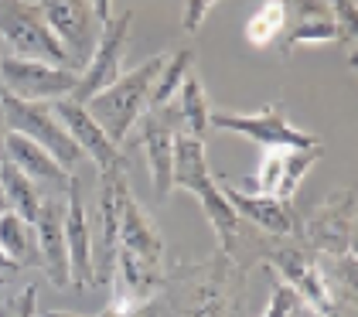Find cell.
I'll list each match as a JSON object with an SVG mask.
<instances>
[{
  "mask_svg": "<svg viewBox=\"0 0 358 317\" xmlns=\"http://www.w3.org/2000/svg\"><path fill=\"white\" fill-rule=\"evenodd\" d=\"M225 202L239 215V222H249L252 229H259L266 239H301V211L290 202H276L266 195H249L239 191L236 185H222Z\"/></svg>",
  "mask_w": 358,
  "mask_h": 317,
  "instance_id": "obj_13",
  "label": "cell"
},
{
  "mask_svg": "<svg viewBox=\"0 0 358 317\" xmlns=\"http://www.w3.org/2000/svg\"><path fill=\"white\" fill-rule=\"evenodd\" d=\"M3 140H7V123H3V109H0V164H3Z\"/></svg>",
  "mask_w": 358,
  "mask_h": 317,
  "instance_id": "obj_33",
  "label": "cell"
},
{
  "mask_svg": "<svg viewBox=\"0 0 358 317\" xmlns=\"http://www.w3.org/2000/svg\"><path fill=\"white\" fill-rule=\"evenodd\" d=\"M192 65H194V52H192V48H181V52L171 55V58L164 62V69L157 72L154 85H150V99H147V109H157V106L174 103V96H178V89H181L185 76L192 72Z\"/></svg>",
  "mask_w": 358,
  "mask_h": 317,
  "instance_id": "obj_25",
  "label": "cell"
},
{
  "mask_svg": "<svg viewBox=\"0 0 358 317\" xmlns=\"http://www.w3.org/2000/svg\"><path fill=\"white\" fill-rule=\"evenodd\" d=\"M52 113H55L58 123L65 127V133L72 136V143L83 150V157H89L99 167V174H106L116 164H123L120 147L103 133V127L89 116V109H85L83 103H76V99H58V103L52 106Z\"/></svg>",
  "mask_w": 358,
  "mask_h": 317,
  "instance_id": "obj_16",
  "label": "cell"
},
{
  "mask_svg": "<svg viewBox=\"0 0 358 317\" xmlns=\"http://www.w3.org/2000/svg\"><path fill=\"white\" fill-rule=\"evenodd\" d=\"M185 130L178 106L167 103L157 109H147L140 116L137 140L147 150V164H150V181H154V195L157 202H164L171 195V160H174V136Z\"/></svg>",
  "mask_w": 358,
  "mask_h": 317,
  "instance_id": "obj_12",
  "label": "cell"
},
{
  "mask_svg": "<svg viewBox=\"0 0 358 317\" xmlns=\"http://www.w3.org/2000/svg\"><path fill=\"white\" fill-rule=\"evenodd\" d=\"M134 24V10L123 7L120 14H110L103 24H99V38H96V48L89 55L85 69L79 72V85L69 99L76 103H89L92 96H99L103 89H110L113 82L120 79V69H123V52H127V34Z\"/></svg>",
  "mask_w": 358,
  "mask_h": 317,
  "instance_id": "obj_10",
  "label": "cell"
},
{
  "mask_svg": "<svg viewBox=\"0 0 358 317\" xmlns=\"http://www.w3.org/2000/svg\"><path fill=\"white\" fill-rule=\"evenodd\" d=\"M116 256L134 260L147 269H164V236L157 229V222L140 209V202L130 195L127 185V171H120L116 178Z\"/></svg>",
  "mask_w": 358,
  "mask_h": 317,
  "instance_id": "obj_9",
  "label": "cell"
},
{
  "mask_svg": "<svg viewBox=\"0 0 358 317\" xmlns=\"http://www.w3.org/2000/svg\"><path fill=\"white\" fill-rule=\"evenodd\" d=\"M174 106H178V116L185 123V133H192L198 140H205L208 133V99H205V89H201V79L194 76V69L185 76L178 96H174Z\"/></svg>",
  "mask_w": 358,
  "mask_h": 317,
  "instance_id": "obj_23",
  "label": "cell"
},
{
  "mask_svg": "<svg viewBox=\"0 0 358 317\" xmlns=\"http://www.w3.org/2000/svg\"><path fill=\"white\" fill-rule=\"evenodd\" d=\"M167 304L164 297H150V300H123V297H110V304L96 317H164Z\"/></svg>",
  "mask_w": 358,
  "mask_h": 317,
  "instance_id": "obj_27",
  "label": "cell"
},
{
  "mask_svg": "<svg viewBox=\"0 0 358 317\" xmlns=\"http://www.w3.org/2000/svg\"><path fill=\"white\" fill-rule=\"evenodd\" d=\"M38 317H83V314H72V311H48V314H38Z\"/></svg>",
  "mask_w": 358,
  "mask_h": 317,
  "instance_id": "obj_34",
  "label": "cell"
},
{
  "mask_svg": "<svg viewBox=\"0 0 358 317\" xmlns=\"http://www.w3.org/2000/svg\"><path fill=\"white\" fill-rule=\"evenodd\" d=\"M212 7H215L212 0H188V3H181V10H185V14H181V27H185L188 34H194Z\"/></svg>",
  "mask_w": 358,
  "mask_h": 317,
  "instance_id": "obj_30",
  "label": "cell"
},
{
  "mask_svg": "<svg viewBox=\"0 0 358 317\" xmlns=\"http://www.w3.org/2000/svg\"><path fill=\"white\" fill-rule=\"evenodd\" d=\"M0 58H3V52H0Z\"/></svg>",
  "mask_w": 358,
  "mask_h": 317,
  "instance_id": "obj_37",
  "label": "cell"
},
{
  "mask_svg": "<svg viewBox=\"0 0 358 317\" xmlns=\"http://www.w3.org/2000/svg\"><path fill=\"white\" fill-rule=\"evenodd\" d=\"M164 55L147 58L143 65L130 69L127 76L113 82L110 89H103L99 96H92L85 109L89 116L103 127V133L110 136L116 147H123V140L130 136V130L140 123V116L147 113V99H150V85L157 79V72L164 69Z\"/></svg>",
  "mask_w": 358,
  "mask_h": 317,
  "instance_id": "obj_3",
  "label": "cell"
},
{
  "mask_svg": "<svg viewBox=\"0 0 358 317\" xmlns=\"http://www.w3.org/2000/svg\"><path fill=\"white\" fill-rule=\"evenodd\" d=\"M3 211H10V205H7V195H3V188H0V215Z\"/></svg>",
  "mask_w": 358,
  "mask_h": 317,
  "instance_id": "obj_35",
  "label": "cell"
},
{
  "mask_svg": "<svg viewBox=\"0 0 358 317\" xmlns=\"http://www.w3.org/2000/svg\"><path fill=\"white\" fill-rule=\"evenodd\" d=\"M3 160L14 164L28 181H34V185H55V188H65V191H69L72 174H69L52 154H45L34 140L21 136V133L7 130V140H3Z\"/></svg>",
  "mask_w": 358,
  "mask_h": 317,
  "instance_id": "obj_20",
  "label": "cell"
},
{
  "mask_svg": "<svg viewBox=\"0 0 358 317\" xmlns=\"http://www.w3.org/2000/svg\"><path fill=\"white\" fill-rule=\"evenodd\" d=\"M79 85L76 69H58L45 62H31V58H14L3 55L0 58V89L21 103H48V99H69Z\"/></svg>",
  "mask_w": 358,
  "mask_h": 317,
  "instance_id": "obj_11",
  "label": "cell"
},
{
  "mask_svg": "<svg viewBox=\"0 0 358 317\" xmlns=\"http://www.w3.org/2000/svg\"><path fill=\"white\" fill-rule=\"evenodd\" d=\"M10 273H17V266L10 263V260L3 256V249H0V276H10Z\"/></svg>",
  "mask_w": 358,
  "mask_h": 317,
  "instance_id": "obj_32",
  "label": "cell"
},
{
  "mask_svg": "<svg viewBox=\"0 0 358 317\" xmlns=\"http://www.w3.org/2000/svg\"><path fill=\"white\" fill-rule=\"evenodd\" d=\"M14 304H17V293L14 297H0V317H14Z\"/></svg>",
  "mask_w": 358,
  "mask_h": 317,
  "instance_id": "obj_31",
  "label": "cell"
},
{
  "mask_svg": "<svg viewBox=\"0 0 358 317\" xmlns=\"http://www.w3.org/2000/svg\"><path fill=\"white\" fill-rule=\"evenodd\" d=\"M301 21L297 27L287 31V38L280 41V55H294L301 45H321V41H338L334 17H331L328 3H301Z\"/></svg>",
  "mask_w": 358,
  "mask_h": 317,
  "instance_id": "obj_21",
  "label": "cell"
},
{
  "mask_svg": "<svg viewBox=\"0 0 358 317\" xmlns=\"http://www.w3.org/2000/svg\"><path fill=\"white\" fill-rule=\"evenodd\" d=\"M331 7V17H334V31H338V45L348 48V62L355 65V55H352V45H355V14H358V3L352 0H334L328 3Z\"/></svg>",
  "mask_w": 358,
  "mask_h": 317,
  "instance_id": "obj_28",
  "label": "cell"
},
{
  "mask_svg": "<svg viewBox=\"0 0 358 317\" xmlns=\"http://www.w3.org/2000/svg\"><path fill=\"white\" fill-rule=\"evenodd\" d=\"M0 249L17 269L24 266H41V249H38V232L24 218H17L14 211L0 215Z\"/></svg>",
  "mask_w": 358,
  "mask_h": 317,
  "instance_id": "obj_22",
  "label": "cell"
},
{
  "mask_svg": "<svg viewBox=\"0 0 358 317\" xmlns=\"http://www.w3.org/2000/svg\"><path fill=\"white\" fill-rule=\"evenodd\" d=\"M0 109H3L7 130L34 140L45 154H52V157L72 174V167L83 160V150L72 143V136H69L65 127L55 120L52 106L48 103H21V99H14V96H7V92L0 89Z\"/></svg>",
  "mask_w": 358,
  "mask_h": 317,
  "instance_id": "obj_8",
  "label": "cell"
},
{
  "mask_svg": "<svg viewBox=\"0 0 358 317\" xmlns=\"http://www.w3.org/2000/svg\"><path fill=\"white\" fill-rule=\"evenodd\" d=\"M301 242L314 256H355V191L338 188L301 222Z\"/></svg>",
  "mask_w": 358,
  "mask_h": 317,
  "instance_id": "obj_6",
  "label": "cell"
},
{
  "mask_svg": "<svg viewBox=\"0 0 358 317\" xmlns=\"http://www.w3.org/2000/svg\"><path fill=\"white\" fill-rule=\"evenodd\" d=\"M34 232L41 249V269L48 273L55 290H69L72 280H69V246H65V202H58L55 195L41 198Z\"/></svg>",
  "mask_w": 358,
  "mask_h": 317,
  "instance_id": "obj_17",
  "label": "cell"
},
{
  "mask_svg": "<svg viewBox=\"0 0 358 317\" xmlns=\"http://www.w3.org/2000/svg\"><path fill=\"white\" fill-rule=\"evenodd\" d=\"M3 283H7V276H0V287H3Z\"/></svg>",
  "mask_w": 358,
  "mask_h": 317,
  "instance_id": "obj_36",
  "label": "cell"
},
{
  "mask_svg": "<svg viewBox=\"0 0 358 317\" xmlns=\"http://www.w3.org/2000/svg\"><path fill=\"white\" fill-rule=\"evenodd\" d=\"M283 24H287V3L270 0V3H263L246 21V41H252V45H270V41L280 38Z\"/></svg>",
  "mask_w": 358,
  "mask_h": 317,
  "instance_id": "obj_26",
  "label": "cell"
},
{
  "mask_svg": "<svg viewBox=\"0 0 358 317\" xmlns=\"http://www.w3.org/2000/svg\"><path fill=\"white\" fill-rule=\"evenodd\" d=\"M0 188H3V195H7V205L10 211L17 215V218H24L28 225H34V218H38V209H41V195H38V185L28 181L14 164H0Z\"/></svg>",
  "mask_w": 358,
  "mask_h": 317,
  "instance_id": "obj_24",
  "label": "cell"
},
{
  "mask_svg": "<svg viewBox=\"0 0 358 317\" xmlns=\"http://www.w3.org/2000/svg\"><path fill=\"white\" fill-rule=\"evenodd\" d=\"M297 311H301L297 293L290 290L287 283H276L273 293H270V304H266V311H263V317H294Z\"/></svg>",
  "mask_w": 358,
  "mask_h": 317,
  "instance_id": "obj_29",
  "label": "cell"
},
{
  "mask_svg": "<svg viewBox=\"0 0 358 317\" xmlns=\"http://www.w3.org/2000/svg\"><path fill=\"white\" fill-rule=\"evenodd\" d=\"M181 188L198 198V205L205 211L208 225L219 236V249L225 256H236V242L243 236V222L232 211V205L225 202L222 185L215 181L208 157H205V140H198L192 133H178L174 136V160H171V191Z\"/></svg>",
  "mask_w": 358,
  "mask_h": 317,
  "instance_id": "obj_2",
  "label": "cell"
},
{
  "mask_svg": "<svg viewBox=\"0 0 358 317\" xmlns=\"http://www.w3.org/2000/svg\"><path fill=\"white\" fill-rule=\"evenodd\" d=\"M208 130H222V133H239L249 136L256 147L263 150H307V147H321V140L314 133L297 130L283 109L276 103L263 106L259 113H225V109H212L208 113Z\"/></svg>",
  "mask_w": 358,
  "mask_h": 317,
  "instance_id": "obj_7",
  "label": "cell"
},
{
  "mask_svg": "<svg viewBox=\"0 0 358 317\" xmlns=\"http://www.w3.org/2000/svg\"><path fill=\"white\" fill-rule=\"evenodd\" d=\"M0 41L3 55L14 58H31V62H45L58 69H72L69 55L62 52L58 38L41 14V3H24V0H0Z\"/></svg>",
  "mask_w": 358,
  "mask_h": 317,
  "instance_id": "obj_5",
  "label": "cell"
},
{
  "mask_svg": "<svg viewBox=\"0 0 358 317\" xmlns=\"http://www.w3.org/2000/svg\"><path fill=\"white\" fill-rule=\"evenodd\" d=\"M41 14L52 27V34L58 38L62 52L69 55L72 69L83 62V55H92L99 27H96V14L92 3H76V0H38Z\"/></svg>",
  "mask_w": 358,
  "mask_h": 317,
  "instance_id": "obj_14",
  "label": "cell"
},
{
  "mask_svg": "<svg viewBox=\"0 0 358 317\" xmlns=\"http://www.w3.org/2000/svg\"><path fill=\"white\" fill-rule=\"evenodd\" d=\"M256 260H266L280 273V283H287L297 293L301 307H310L317 317H341L334 300L328 293L324 273H321V260L303 249L297 239H266V242H252Z\"/></svg>",
  "mask_w": 358,
  "mask_h": 317,
  "instance_id": "obj_4",
  "label": "cell"
},
{
  "mask_svg": "<svg viewBox=\"0 0 358 317\" xmlns=\"http://www.w3.org/2000/svg\"><path fill=\"white\" fill-rule=\"evenodd\" d=\"M324 157V147H307V150H266L259 160V174H256V195H266L276 202H290L307 171Z\"/></svg>",
  "mask_w": 358,
  "mask_h": 317,
  "instance_id": "obj_15",
  "label": "cell"
},
{
  "mask_svg": "<svg viewBox=\"0 0 358 317\" xmlns=\"http://www.w3.org/2000/svg\"><path fill=\"white\" fill-rule=\"evenodd\" d=\"M120 171H127L123 164H116L113 171L103 174V185H99V246L92 249V280L96 287H110L113 269H116V178Z\"/></svg>",
  "mask_w": 358,
  "mask_h": 317,
  "instance_id": "obj_19",
  "label": "cell"
},
{
  "mask_svg": "<svg viewBox=\"0 0 358 317\" xmlns=\"http://www.w3.org/2000/svg\"><path fill=\"white\" fill-rule=\"evenodd\" d=\"M243 266L215 253L201 263H178L164 273V304L178 317H232Z\"/></svg>",
  "mask_w": 358,
  "mask_h": 317,
  "instance_id": "obj_1",
  "label": "cell"
},
{
  "mask_svg": "<svg viewBox=\"0 0 358 317\" xmlns=\"http://www.w3.org/2000/svg\"><path fill=\"white\" fill-rule=\"evenodd\" d=\"M65 246H69V280L72 287L96 290L92 280V232H89V218H85L83 185L72 178L65 191Z\"/></svg>",
  "mask_w": 358,
  "mask_h": 317,
  "instance_id": "obj_18",
  "label": "cell"
}]
</instances>
